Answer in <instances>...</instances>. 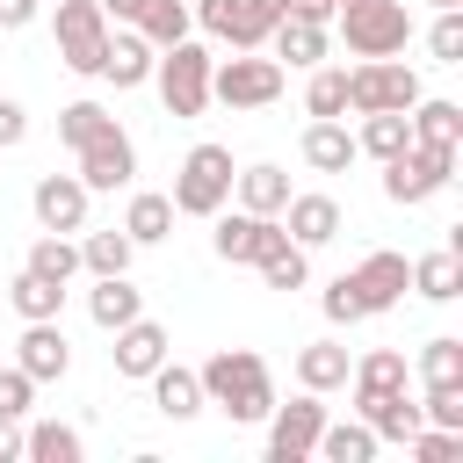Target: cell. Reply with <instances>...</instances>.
Segmentation results:
<instances>
[{"label":"cell","instance_id":"cell-1","mask_svg":"<svg viewBox=\"0 0 463 463\" xmlns=\"http://www.w3.org/2000/svg\"><path fill=\"white\" fill-rule=\"evenodd\" d=\"M195 376H203V405H217L239 427H253V420L275 412V376H268V362L253 347H217Z\"/></svg>","mask_w":463,"mask_h":463},{"label":"cell","instance_id":"cell-2","mask_svg":"<svg viewBox=\"0 0 463 463\" xmlns=\"http://www.w3.org/2000/svg\"><path fill=\"white\" fill-rule=\"evenodd\" d=\"M333 29L347 36L354 58H398L405 36H412V7L405 0H340L333 7Z\"/></svg>","mask_w":463,"mask_h":463},{"label":"cell","instance_id":"cell-3","mask_svg":"<svg viewBox=\"0 0 463 463\" xmlns=\"http://www.w3.org/2000/svg\"><path fill=\"white\" fill-rule=\"evenodd\" d=\"M210 51L195 43V36H181V43H166L159 58H152V87H159V101H166V116H203L210 109Z\"/></svg>","mask_w":463,"mask_h":463},{"label":"cell","instance_id":"cell-4","mask_svg":"<svg viewBox=\"0 0 463 463\" xmlns=\"http://www.w3.org/2000/svg\"><path fill=\"white\" fill-rule=\"evenodd\" d=\"M232 152L224 145H195L188 159H181V174H174V217H217L224 203H232Z\"/></svg>","mask_w":463,"mask_h":463},{"label":"cell","instance_id":"cell-5","mask_svg":"<svg viewBox=\"0 0 463 463\" xmlns=\"http://www.w3.org/2000/svg\"><path fill=\"white\" fill-rule=\"evenodd\" d=\"M420 101V72L412 65H398V58H362L354 72H347V109L354 116H383V109H412Z\"/></svg>","mask_w":463,"mask_h":463},{"label":"cell","instance_id":"cell-6","mask_svg":"<svg viewBox=\"0 0 463 463\" xmlns=\"http://www.w3.org/2000/svg\"><path fill=\"white\" fill-rule=\"evenodd\" d=\"M275 94H282V65L260 51H232L224 65H210V101L224 109H268Z\"/></svg>","mask_w":463,"mask_h":463},{"label":"cell","instance_id":"cell-7","mask_svg":"<svg viewBox=\"0 0 463 463\" xmlns=\"http://www.w3.org/2000/svg\"><path fill=\"white\" fill-rule=\"evenodd\" d=\"M58 65H72L80 80L101 72V51H109V14L101 0H58Z\"/></svg>","mask_w":463,"mask_h":463},{"label":"cell","instance_id":"cell-8","mask_svg":"<svg viewBox=\"0 0 463 463\" xmlns=\"http://www.w3.org/2000/svg\"><path fill=\"white\" fill-rule=\"evenodd\" d=\"M456 181V152H434V145H405L398 159H383V195L391 203H427Z\"/></svg>","mask_w":463,"mask_h":463},{"label":"cell","instance_id":"cell-9","mask_svg":"<svg viewBox=\"0 0 463 463\" xmlns=\"http://www.w3.org/2000/svg\"><path fill=\"white\" fill-rule=\"evenodd\" d=\"M282 239H289L282 217H260V210H217V232H210L217 260H246V268H260Z\"/></svg>","mask_w":463,"mask_h":463},{"label":"cell","instance_id":"cell-10","mask_svg":"<svg viewBox=\"0 0 463 463\" xmlns=\"http://www.w3.org/2000/svg\"><path fill=\"white\" fill-rule=\"evenodd\" d=\"M318 427H326V405L318 391H297L289 405L268 412V463H304L318 449Z\"/></svg>","mask_w":463,"mask_h":463},{"label":"cell","instance_id":"cell-11","mask_svg":"<svg viewBox=\"0 0 463 463\" xmlns=\"http://www.w3.org/2000/svg\"><path fill=\"white\" fill-rule=\"evenodd\" d=\"M130 174H137V145H130V130H123V123H109V130H94V137L80 145V181H87L94 195L130 188Z\"/></svg>","mask_w":463,"mask_h":463},{"label":"cell","instance_id":"cell-12","mask_svg":"<svg viewBox=\"0 0 463 463\" xmlns=\"http://www.w3.org/2000/svg\"><path fill=\"white\" fill-rule=\"evenodd\" d=\"M87 203H94V188L80 174H43L29 188V210H36L43 232H87Z\"/></svg>","mask_w":463,"mask_h":463},{"label":"cell","instance_id":"cell-13","mask_svg":"<svg viewBox=\"0 0 463 463\" xmlns=\"http://www.w3.org/2000/svg\"><path fill=\"white\" fill-rule=\"evenodd\" d=\"M14 369H29L36 383H58L72 369V347L58 333V318H22V340H14Z\"/></svg>","mask_w":463,"mask_h":463},{"label":"cell","instance_id":"cell-14","mask_svg":"<svg viewBox=\"0 0 463 463\" xmlns=\"http://www.w3.org/2000/svg\"><path fill=\"white\" fill-rule=\"evenodd\" d=\"M354 420H369L376 441H412V434H420V398H405V383H391V391H354Z\"/></svg>","mask_w":463,"mask_h":463},{"label":"cell","instance_id":"cell-15","mask_svg":"<svg viewBox=\"0 0 463 463\" xmlns=\"http://www.w3.org/2000/svg\"><path fill=\"white\" fill-rule=\"evenodd\" d=\"M188 14H195L203 36H217V43H232V51H260V43H268V22H260L246 0H195Z\"/></svg>","mask_w":463,"mask_h":463},{"label":"cell","instance_id":"cell-16","mask_svg":"<svg viewBox=\"0 0 463 463\" xmlns=\"http://www.w3.org/2000/svg\"><path fill=\"white\" fill-rule=\"evenodd\" d=\"M347 282H354L362 311L376 318V311H391V304L405 297V282H412V260H405V253H362V268H354Z\"/></svg>","mask_w":463,"mask_h":463},{"label":"cell","instance_id":"cell-17","mask_svg":"<svg viewBox=\"0 0 463 463\" xmlns=\"http://www.w3.org/2000/svg\"><path fill=\"white\" fill-rule=\"evenodd\" d=\"M109 362H116V376H152V369L166 362V326L137 311L130 326H116V347H109Z\"/></svg>","mask_w":463,"mask_h":463},{"label":"cell","instance_id":"cell-18","mask_svg":"<svg viewBox=\"0 0 463 463\" xmlns=\"http://www.w3.org/2000/svg\"><path fill=\"white\" fill-rule=\"evenodd\" d=\"M326 43H333V36H326V22H304V14H282V22L268 29V51H275V65H282V72H289V65H304V72H311V65H326Z\"/></svg>","mask_w":463,"mask_h":463},{"label":"cell","instance_id":"cell-19","mask_svg":"<svg viewBox=\"0 0 463 463\" xmlns=\"http://www.w3.org/2000/svg\"><path fill=\"white\" fill-rule=\"evenodd\" d=\"M152 58H159V51L123 22V29H109V51H101V72H94V80H109V87H145V80H152Z\"/></svg>","mask_w":463,"mask_h":463},{"label":"cell","instance_id":"cell-20","mask_svg":"<svg viewBox=\"0 0 463 463\" xmlns=\"http://www.w3.org/2000/svg\"><path fill=\"white\" fill-rule=\"evenodd\" d=\"M282 232L311 253V246L340 239V203H333V195H289V203H282Z\"/></svg>","mask_w":463,"mask_h":463},{"label":"cell","instance_id":"cell-21","mask_svg":"<svg viewBox=\"0 0 463 463\" xmlns=\"http://www.w3.org/2000/svg\"><path fill=\"white\" fill-rule=\"evenodd\" d=\"M405 123H412V145H434V152H456L463 145V109L441 101V94H420L405 109Z\"/></svg>","mask_w":463,"mask_h":463},{"label":"cell","instance_id":"cell-22","mask_svg":"<svg viewBox=\"0 0 463 463\" xmlns=\"http://www.w3.org/2000/svg\"><path fill=\"white\" fill-rule=\"evenodd\" d=\"M362 152H354V130L340 123V116H311V130H304V166H318V174H347Z\"/></svg>","mask_w":463,"mask_h":463},{"label":"cell","instance_id":"cell-23","mask_svg":"<svg viewBox=\"0 0 463 463\" xmlns=\"http://www.w3.org/2000/svg\"><path fill=\"white\" fill-rule=\"evenodd\" d=\"M137 311H145V289H130V275H94V289H87V318H94L101 333L130 326Z\"/></svg>","mask_w":463,"mask_h":463},{"label":"cell","instance_id":"cell-24","mask_svg":"<svg viewBox=\"0 0 463 463\" xmlns=\"http://www.w3.org/2000/svg\"><path fill=\"white\" fill-rule=\"evenodd\" d=\"M145 383H152V405H159L166 420H195V412H203V376H195V369H181V362H159Z\"/></svg>","mask_w":463,"mask_h":463},{"label":"cell","instance_id":"cell-25","mask_svg":"<svg viewBox=\"0 0 463 463\" xmlns=\"http://www.w3.org/2000/svg\"><path fill=\"white\" fill-rule=\"evenodd\" d=\"M405 289H412V297H427V304H456V297H463V260H456V246H441V253H420Z\"/></svg>","mask_w":463,"mask_h":463},{"label":"cell","instance_id":"cell-26","mask_svg":"<svg viewBox=\"0 0 463 463\" xmlns=\"http://www.w3.org/2000/svg\"><path fill=\"white\" fill-rule=\"evenodd\" d=\"M232 188H239V210H260V217H282V203H289V174L282 166H239L232 174Z\"/></svg>","mask_w":463,"mask_h":463},{"label":"cell","instance_id":"cell-27","mask_svg":"<svg viewBox=\"0 0 463 463\" xmlns=\"http://www.w3.org/2000/svg\"><path fill=\"white\" fill-rule=\"evenodd\" d=\"M347 369H354V362H347V347H340V340H311V347H297V383H304V391H318V398H326V391H340V383H347Z\"/></svg>","mask_w":463,"mask_h":463},{"label":"cell","instance_id":"cell-28","mask_svg":"<svg viewBox=\"0 0 463 463\" xmlns=\"http://www.w3.org/2000/svg\"><path fill=\"white\" fill-rule=\"evenodd\" d=\"M376 449H383V441L369 434V420H340V427L326 420V427H318V449H311V456H326V463H369Z\"/></svg>","mask_w":463,"mask_h":463},{"label":"cell","instance_id":"cell-29","mask_svg":"<svg viewBox=\"0 0 463 463\" xmlns=\"http://www.w3.org/2000/svg\"><path fill=\"white\" fill-rule=\"evenodd\" d=\"M152 51H166V43H181V36H195V14H188V0H145V14L130 22Z\"/></svg>","mask_w":463,"mask_h":463},{"label":"cell","instance_id":"cell-30","mask_svg":"<svg viewBox=\"0 0 463 463\" xmlns=\"http://www.w3.org/2000/svg\"><path fill=\"white\" fill-rule=\"evenodd\" d=\"M123 232H130V246H159V239L174 232V203L152 195V188H137L130 210H123Z\"/></svg>","mask_w":463,"mask_h":463},{"label":"cell","instance_id":"cell-31","mask_svg":"<svg viewBox=\"0 0 463 463\" xmlns=\"http://www.w3.org/2000/svg\"><path fill=\"white\" fill-rule=\"evenodd\" d=\"M22 268H36L43 282H72L80 275V239L72 232H36V246H29Z\"/></svg>","mask_w":463,"mask_h":463},{"label":"cell","instance_id":"cell-32","mask_svg":"<svg viewBox=\"0 0 463 463\" xmlns=\"http://www.w3.org/2000/svg\"><path fill=\"white\" fill-rule=\"evenodd\" d=\"M22 456H29V463H80V456H87V441H80V427L43 420V427H29V434H22Z\"/></svg>","mask_w":463,"mask_h":463},{"label":"cell","instance_id":"cell-33","mask_svg":"<svg viewBox=\"0 0 463 463\" xmlns=\"http://www.w3.org/2000/svg\"><path fill=\"white\" fill-rule=\"evenodd\" d=\"M412 145V123L398 116V109H383V116H362V130H354V152H369V159H398Z\"/></svg>","mask_w":463,"mask_h":463},{"label":"cell","instance_id":"cell-34","mask_svg":"<svg viewBox=\"0 0 463 463\" xmlns=\"http://www.w3.org/2000/svg\"><path fill=\"white\" fill-rule=\"evenodd\" d=\"M130 253H137V246H130V232H123V224H116V232H87V239H80V268H87V275H130Z\"/></svg>","mask_w":463,"mask_h":463},{"label":"cell","instance_id":"cell-35","mask_svg":"<svg viewBox=\"0 0 463 463\" xmlns=\"http://www.w3.org/2000/svg\"><path fill=\"white\" fill-rule=\"evenodd\" d=\"M7 297H14L22 318H58V311H65V282H43L36 268H22V275L7 282Z\"/></svg>","mask_w":463,"mask_h":463},{"label":"cell","instance_id":"cell-36","mask_svg":"<svg viewBox=\"0 0 463 463\" xmlns=\"http://www.w3.org/2000/svg\"><path fill=\"white\" fill-rule=\"evenodd\" d=\"M260 282H268V289H304V282H311V253H304L297 239H282V246L260 260Z\"/></svg>","mask_w":463,"mask_h":463},{"label":"cell","instance_id":"cell-37","mask_svg":"<svg viewBox=\"0 0 463 463\" xmlns=\"http://www.w3.org/2000/svg\"><path fill=\"white\" fill-rule=\"evenodd\" d=\"M420 376H427V391H434V383H463V340H456V333H434V340L420 347Z\"/></svg>","mask_w":463,"mask_h":463},{"label":"cell","instance_id":"cell-38","mask_svg":"<svg viewBox=\"0 0 463 463\" xmlns=\"http://www.w3.org/2000/svg\"><path fill=\"white\" fill-rule=\"evenodd\" d=\"M304 109H311V116H347V72H340V65H311Z\"/></svg>","mask_w":463,"mask_h":463},{"label":"cell","instance_id":"cell-39","mask_svg":"<svg viewBox=\"0 0 463 463\" xmlns=\"http://www.w3.org/2000/svg\"><path fill=\"white\" fill-rule=\"evenodd\" d=\"M347 383H354V391H391V383H405V354H398V347H376V354H362V362L347 369Z\"/></svg>","mask_w":463,"mask_h":463},{"label":"cell","instance_id":"cell-40","mask_svg":"<svg viewBox=\"0 0 463 463\" xmlns=\"http://www.w3.org/2000/svg\"><path fill=\"white\" fill-rule=\"evenodd\" d=\"M109 123H116V116H109L101 101H65V109H58V137H65L72 152H80L94 130H109Z\"/></svg>","mask_w":463,"mask_h":463},{"label":"cell","instance_id":"cell-41","mask_svg":"<svg viewBox=\"0 0 463 463\" xmlns=\"http://www.w3.org/2000/svg\"><path fill=\"white\" fill-rule=\"evenodd\" d=\"M427 51H434V65H463V7H441V14H434Z\"/></svg>","mask_w":463,"mask_h":463},{"label":"cell","instance_id":"cell-42","mask_svg":"<svg viewBox=\"0 0 463 463\" xmlns=\"http://www.w3.org/2000/svg\"><path fill=\"white\" fill-rule=\"evenodd\" d=\"M405 449H412L420 463H456V456H463V427H420Z\"/></svg>","mask_w":463,"mask_h":463},{"label":"cell","instance_id":"cell-43","mask_svg":"<svg viewBox=\"0 0 463 463\" xmlns=\"http://www.w3.org/2000/svg\"><path fill=\"white\" fill-rule=\"evenodd\" d=\"M29 398H36V376L0 362V420H29Z\"/></svg>","mask_w":463,"mask_h":463},{"label":"cell","instance_id":"cell-44","mask_svg":"<svg viewBox=\"0 0 463 463\" xmlns=\"http://www.w3.org/2000/svg\"><path fill=\"white\" fill-rule=\"evenodd\" d=\"M318 311H326V318H333V326H354V318H369V311H362V297H354V282H347V275H333V282H326V297H318Z\"/></svg>","mask_w":463,"mask_h":463},{"label":"cell","instance_id":"cell-45","mask_svg":"<svg viewBox=\"0 0 463 463\" xmlns=\"http://www.w3.org/2000/svg\"><path fill=\"white\" fill-rule=\"evenodd\" d=\"M22 137H29V116H22V101H7V94H0V152H14Z\"/></svg>","mask_w":463,"mask_h":463},{"label":"cell","instance_id":"cell-46","mask_svg":"<svg viewBox=\"0 0 463 463\" xmlns=\"http://www.w3.org/2000/svg\"><path fill=\"white\" fill-rule=\"evenodd\" d=\"M43 0H0V29H29Z\"/></svg>","mask_w":463,"mask_h":463},{"label":"cell","instance_id":"cell-47","mask_svg":"<svg viewBox=\"0 0 463 463\" xmlns=\"http://www.w3.org/2000/svg\"><path fill=\"white\" fill-rule=\"evenodd\" d=\"M333 7H340V0H289V14H304V22H326V29H333Z\"/></svg>","mask_w":463,"mask_h":463},{"label":"cell","instance_id":"cell-48","mask_svg":"<svg viewBox=\"0 0 463 463\" xmlns=\"http://www.w3.org/2000/svg\"><path fill=\"white\" fill-rule=\"evenodd\" d=\"M101 14H109V22H137V14H145V0H101Z\"/></svg>","mask_w":463,"mask_h":463},{"label":"cell","instance_id":"cell-49","mask_svg":"<svg viewBox=\"0 0 463 463\" xmlns=\"http://www.w3.org/2000/svg\"><path fill=\"white\" fill-rule=\"evenodd\" d=\"M22 456V434H14V420H0V463H14Z\"/></svg>","mask_w":463,"mask_h":463},{"label":"cell","instance_id":"cell-50","mask_svg":"<svg viewBox=\"0 0 463 463\" xmlns=\"http://www.w3.org/2000/svg\"><path fill=\"white\" fill-rule=\"evenodd\" d=\"M434 7H463V0H434Z\"/></svg>","mask_w":463,"mask_h":463}]
</instances>
